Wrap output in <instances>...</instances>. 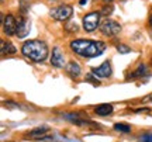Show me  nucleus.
I'll return each instance as SVG.
<instances>
[{
	"instance_id": "1",
	"label": "nucleus",
	"mask_w": 152,
	"mask_h": 142,
	"mask_svg": "<svg viewBox=\"0 0 152 142\" xmlns=\"http://www.w3.org/2000/svg\"><path fill=\"white\" fill-rule=\"evenodd\" d=\"M71 49L83 58H96L104 52L106 44L93 39H73L71 42Z\"/></svg>"
},
{
	"instance_id": "2",
	"label": "nucleus",
	"mask_w": 152,
	"mask_h": 142,
	"mask_svg": "<svg viewBox=\"0 0 152 142\" xmlns=\"http://www.w3.org/2000/svg\"><path fill=\"white\" fill-rule=\"evenodd\" d=\"M21 52L26 58L34 60V62H42L48 56V47L44 41L31 39V41H26L23 44Z\"/></svg>"
},
{
	"instance_id": "3",
	"label": "nucleus",
	"mask_w": 152,
	"mask_h": 142,
	"mask_svg": "<svg viewBox=\"0 0 152 142\" xmlns=\"http://www.w3.org/2000/svg\"><path fill=\"white\" fill-rule=\"evenodd\" d=\"M49 14H51L52 18L58 20V21H66V20H69L72 17L73 9L69 4H62V6H58V7L52 9V10L49 11Z\"/></svg>"
},
{
	"instance_id": "4",
	"label": "nucleus",
	"mask_w": 152,
	"mask_h": 142,
	"mask_svg": "<svg viewBox=\"0 0 152 142\" xmlns=\"http://www.w3.org/2000/svg\"><path fill=\"white\" fill-rule=\"evenodd\" d=\"M100 31L107 35V37H115L117 34L121 31V25L117 21H114L111 18H106L102 24H100Z\"/></svg>"
},
{
	"instance_id": "5",
	"label": "nucleus",
	"mask_w": 152,
	"mask_h": 142,
	"mask_svg": "<svg viewBox=\"0 0 152 142\" xmlns=\"http://www.w3.org/2000/svg\"><path fill=\"white\" fill-rule=\"evenodd\" d=\"M99 23H100V13L97 11H92L83 17V28L87 33L94 31L99 27Z\"/></svg>"
},
{
	"instance_id": "6",
	"label": "nucleus",
	"mask_w": 152,
	"mask_h": 142,
	"mask_svg": "<svg viewBox=\"0 0 152 142\" xmlns=\"http://www.w3.org/2000/svg\"><path fill=\"white\" fill-rule=\"evenodd\" d=\"M17 25H18V23L14 18V16H11V14L4 16V18H3V31H4V34H7V35L17 34Z\"/></svg>"
},
{
	"instance_id": "7",
	"label": "nucleus",
	"mask_w": 152,
	"mask_h": 142,
	"mask_svg": "<svg viewBox=\"0 0 152 142\" xmlns=\"http://www.w3.org/2000/svg\"><path fill=\"white\" fill-rule=\"evenodd\" d=\"M30 30H31V23L30 20H27L26 17H21V20L18 21V25H17V37L18 38H26L28 34H30Z\"/></svg>"
},
{
	"instance_id": "8",
	"label": "nucleus",
	"mask_w": 152,
	"mask_h": 142,
	"mask_svg": "<svg viewBox=\"0 0 152 142\" xmlns=\"http://www.w3.org/2000/svg\"><path fill=\"white\" fill-rule=\"evenodd\" d=\"M51 65L55 66V68H62L65 65V58H64V54L61 52V49L58 47H55L52 49V55H51Z\"/></svg>"
},
{
	"instance_id": "9",
	"label": "nucleus",
	"mask_w": 152,
	"mask_h": 142,
	"mask_svg": "<svg viewBox=\"0 0 152 142\" xmlns=\"http://www.w3.org/2000/svg\"><path fill=\"white\" fill-rule=\"evenodd\" d=\"M93 75L97 77H109L111 75V65H110L109 62H104L99 68L93 69Z\"/></svg>"
},
{
	"instance_id": "10",
	"label": "nucleus",
	"mask_w": 152,
	"mask_h": 142,
	"mask_svg": "<svg viewBox=\"0 0 152 142\" xmlns=\"http://www.w3.org/2000/svg\"><path fill=\"white\" fill-rule=\"evenodd\" d=\"M66 72H68L72 77H79V75H80L82 71H80L79 63H76V62H69L68 66H66Z\"/></svg>"
},
{
	"instance_id": "11",
	"label": "nucleus",
	"mask_w": 152,
	"mask_h": 142,
	"mask_svg": "<svg viewBox=\"0 0 152 142\" xmlns=\"http://www.w3.org/2000/svg\"><path fill=\"white\" fill-rule=\"evenodd\" d=\"M94 111H96L97 115H103L104 117V115H109L113 113V106L111 104H100L94 109Z\"/></svg>"
},
{
	"instance_id": "12",
	"label": "nucleus",
	"mask_w": 152,
	"mask_h": 142,
	"mask_svg": "<svg viewBox=\"0 0 152 142\" xmlns=\"http://www.w3.org/2000/svg\"><path fill=\"white\" fill-rule=\"evenodd\" d=\"M1 54H16V47L9 41H1Z\"/></svg>"
},
{
	"instance_id": "13",
	"label": "nucleus",
	"mask_w": 152,
	"mask_h": 142,
	"mask_svg": "<svg viewBox=\"0 0 152 142\" xmlns=\"http://www.w3.org/2000/svg\"><path fill=\"white\" fill-rule=\"evenodd\" d=\"M147 73V66L145 65H140L138 68H137L135 71L131 73L130 76H128V79H135V77H141V76H144Z\"/></svg>"
},
{
	"instance_id": "14",
	"label": "nucleus",
	"mask_w": 152,
	"mask_h": 142,
	"mask_svg": "<svg viewBox=\"0 0 152 142\" xmlns=\"http://www.w3.org/2000/svg\"><path fill=\"white\" fill-rule=\"evenodd\" d=\"M47 131H48L47 127H38V128H35V130H33V131L30 132V135L33 138H38V137H42Z\"/></svg>"
},
{
	"instance_id": "15",
	"label": "nucleus",
	"mask_w": 152,
	"mask_h": 142,
	"mask_svg": "<svg viewBox=\"0 0 152 142\" xmlns=\"http://www.w3.org/2000/svg\"><path fill=\"white\" fill-rule=\"evenodd\" d=\"M114 130H115V131H120V132H130L131 127L128 125V124H121V122H118V124L114 125Z\"/></svg>"
},
{
	"instance_id": "16",
	"label": "nucleus",
	"mask_w": 152,
	"mask_h": 142,
	"mask_svg": "<svg viewBox=\"0 0 152 142\" xmlns=\"http://www.w3.org/2000/svg\"><path fill=\"white\" fill-rule=\"evenodd\" d=\"M65 30L66 31H77V24H76V23H69V24H66V27H65Z\"/></svg>"
},
{
	"instance_id": "17",
	"label": "nucleus",
	"mask_w": 152,
	"mask_h": 142,
	"mask_svg": "<svg viewBox=\"0 0 152 142\" xmlns=\"http://www.w3.org/2000/svg\"><path fill=\"white\" fill-rule=\"evenodd\" d=\"M117 51H118L120 54H128L131 49L128 48L127 45H118V47H117Z\"/></svg>"
},
{
	"instance_id": "18",
	"label": "nucleus",
	"mask_w": 152,
	"mask_h": 142,
	"mask_svg": "<svg viewBox=\"0 0 152 142\" xmlns=\"http://www.w3.org/2000/svg\"><path fill=\"white\" fill-rule=\"evenodd\" d=\"M138 142H152V134H145V135H142Z\"/></svg>"
},
{
	"instance_id": "19",
	"label": "nucleus",
	"mask_w": 152,
	"mask_h": 142,
	"mask_svg": "<svg viewBox=\"0 0 152 142\" xmlns=\"http://www.w3.org/2000/svg\"><path fill=\"white\" fill-rule=\"evenodd\" d=\"M79 3H80V6H85V4H86V3H87V0H80Z\"/></svg>"
},
{
	"instance_id": "20",
	"label": "nucleus",
	"mask_w": 152,
	"mask_h": 142,
	"mask_svg": "<svg viewBox=\"0 0 152 142\" xmlns=\"http://www.w3.org/2000/svg\"><path fill=\"white\" fill-rule=\"evenodd\" d=\"M149 24H151V25H152V14H151V16H149Z\"/></svg>"
},
{
	"instance_id": "21",
	"label": "nucleus",
	"mask_w": 152,
	"mask_h": 142,
	"mask_svg": "<svg viewBox=\"0 0 152 142\" xmlns=\"http://www.w3.org/2000/svg\"><path fill=\"white\" fill-rule=\"evenodd\" d=\"M104 3H111V1H113V0H103Z\"/></svg>"
}]
</instances>
